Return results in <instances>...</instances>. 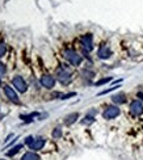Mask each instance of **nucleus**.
Here are the masks:
<instances>
[{"mask_svg":"<svg viewBox=\"0 0 143 160\" xmlns=\"http://www.w3.org/2000/svg\"><path fill=\"white\" fill-rule=\"evenodd\" d=\"M44 146H45V138L39 137V138H36L32 144H29V148L33 151H39L44 148Z\"/></svg>","mask_w":143,"mask_h":160,"instance_id":"9d476101","label":"nucleus"},{"mask_svg":"<svg viewBox=\"0 0 143 160\" xmlns=\"http://www.w3.org/2000/svg\"><path fill=\"white\" fill-rule=\"evenodd\" d=\"M0 160H4V159H0Z\"/></svg>","mask_w":143,"mask_h":160,"instance_id":"a878e982","label":"nucleus"},{"mask_svg":"<svg viewBox=\"0 0 143 160\" xmlns=\"http://www.w3.org/2000/svg\"><path fill=\"white\" fill-rule=\"evenodd\" d=\"M5 53H7V46H5L3 42H0V58H1V56H4Z\"/></svg>","mask_w":143,"mask_h":160,"instance_id":"f3484780","label":"nucleus"},{"mask_svg":"<svg viewBox=\"0 0 143 160\" xmlns=\"http://www.w3.org/2000/svg\"><path fill=\"white\" fill-rule=\"evenodd\" d=\"M78 118H79V113H71V114H68V116L66 117L65 123L66 125H72Z\"/></svg>","mask_w":143,"mask_h":160,"instance_id":"9b49d317","label":"nucleus"},{"mask_svg":"<svg viewBox=\"0 0 143 160\" xmlns=\"http://www.w3.org/2000/svg\"><path fill=\"white\" fill-rule=\"evenodd\" d=\"M12 83H13V85L16 87L17 90H20V92H26V89H28V85H26L25 80L23 79V76H15L13 80H12Z\"/></svg>","mask_w":143,"mask_h":160,"instance_id":"0eeeda50","label":"nucleus"},{"mask_svg":"<svg viewBox=\"0 0 143 160\" xmlns=\"http://www.w3.org/2000/svg\"><path fill=\"white\" fill-rule=\"evenodd\" d=\"M80 46L83 49L84 53H89L93 49V35L91 33H87V34L81 35L80 38Z\"/></svg>","mask_w":143,"mask_h":160,"instance_id":"f03ea898","label":"nucleus"},{"mask_svg":"<svg viewBox=\"0 0 143 160\" xmlns=\"http://www.w3.org/2000/svg\"><path fill=\"white\" fill-rule=\"evenodd\" d=\"M37 116H38V113H30L28 116H20V118L24 121H32L33 117H37Z\"/></svg>","mask_w":143,"mask_h":160,"instance_id":"dca6fc26","label":"nucleus"},{"mask_svg":"<svg viewBox=\"0 0 143 160\" xmlns=\"http://www.w3.org/2000/svg\"><path fill=\"white\" fill-rule=\"evenodd\" d=\"M4 74H5V67L0 63V75H4Z\"/></svg>","mask_w":143,"mask_h":160,"instance_id":"4be33fe9","label":"nucleus"},{"mask_svg":"<svg viewBox=\"0 0 143 160\" xmlns=\"http://www.w3.org/2000/svg\"><path fill=\"white\" fill-rule=\"evenodd\" d=\"M39 83H41V85L45 87V88L51 89V88H54V85H55V79H54L53 76H50V75L45 74V75H42L41 76Z\"/></svg>","mask_w":143,"mask_h":160,"instance_id":"423d86ee","label":"nucleus"},{"mask_svg":"<svg viewBox=\"0 0 143 160\" xmlns=\"http://www.w3.org/2000/svg\"><path fill=\"white\" fill-rule=\"evenodd\" d=\"M21 148H23V144H17V146H15L11 151H8V156H15Z\"/></svg>","mask_w":143,"mask_h":160,"instance_id":"4468645a","label":"nucleus"},{"mask_svg":"<svg viewBox=\"0 0 143 160\" xmlns=\"http://www.w3.org/2000/svg\"><path fill=\"white\" fill-rule=\"evenodd\" d=\"M0 83H1V79H0Z\"/></svg>","mask_w":143,"mask_h":160,"instance_id":"393cba45","label":"nucleus"},{"mask_svg":"<svg viewBox=\"0 0 143 160\" xmlns=\"http://www.w3.org/2000/svg\"><path fill=\"white\" fill-rule=\"evenodd\" d=\"M4 93H5V96H7L8 98H9L11 101H13V102H19V97H17V93L15 92L13 89H12V87L9 85H4Z\"/></svg>","mask_w":143,"mask_h":160,"instance_id":"1a4fd4ad","label":"nucleus"},{"mask_svg":"<svg viewBox=\"0 0 143 160\" xmlns=\"http://www.w3.org/2000/svg\"><path fill=\"white\" fill-rule=\"evenodd\" d=\"M120 114V108L118 106H114V105H112V106H108L106 109L104 110V113H102V117H104L105 119H113L115 117Z\"/></svg>","mask_w":143,"mask_h":160,"instance_id":"39448f33","label":"nucleus"},{"mask_svg":"<svg viewBox=\"0 0 143 160\" xmlns=\"http://www.w3.org/2000/svg\"><path fill=\"white\" fill-rule=\"evenodd\" d=\"M57 77L62 84H68L70 81H71V79H72L71 72L65 67H60V68H58L57 70Z\"/></svg>","mask_w":143,"mask_h":160,"instance_id":"7ed1b4c3","label":"nucleus"},{"mask_svg":"<svg viewBox=\"0 0 143 160\" xmlns=\"http://www.w3.org/2000/svg\"><path fill=\"white\" fill-rule=\"evenodd\" d=\"M63 56H65L72 66H79L81 63V60H83L80 54L76 53V51L72 50V49H67V50L63 51Z\"/></svg>","mask_w":143,"mask_h":160,"instance_id":"f257e3e1","label":"nucleus"},{"mask_svg":"<svg viewBox=\"0 0 143 160\" xmlns=\"http://www.w3.org/2000/svg\"><path fill=\"white\" fill-rule=\"evenodd\" d=\"M129 110H130V113H131V116H134V117L142 116L143 114V104L139 100H134L130 102Z\"/></svg>","mask_w":143,"mask_h":160,"instance_id":"20e7f679","label":"nucleus"},{"mask_svg":"<svg viewBox=\"0 0 143 160\" xmlns=\"http://www.w3.org/2000/svg\"><path fill=\"white\" fill-rule=\"evenodd\" d=\"M21 160H39V156L34 152H25L23 155Z\"/></svg>","mask_w":143,"mask_h":160,"instance_id":"ddd939ff","label":"nucleus"},{"mask_svg":"<svg viewBox=\"0 0 143 160\" xmlns=\"http://www.w3.org/2000/svg\"><path fill=\"white\" fill-rule=\"evenodd\" d=\"M138 97H139V98H142V100H143V93H138Z\"/></svg>","mask_w":143,"mask_h":160,"instance_id":"b1692460","label":"nucleus"},{"mask_svg":"<svg viewBox=\"0 0 143 160\" xmlns=\"http://www.w3.org/2000/svg\"><path fill=\"white\" fill-rule=\"evenodd\" d=\"M34 139H36L34 137H32V135H29V137H26V139H25V144H28V146H29V144H32L33 142H34Z\"/></svg>","mask_w":143,"mask_h":160,"instance_id":"6ab92c4d","label":"nucleus"},{"mask_svg":"<svg viewBox=\"0 0 143 160\" xmlns=\"http://www.w3.org/2000/svg\"><path fill=\"white\" fill-rule=\"evenodd\" d=\"M71 96H75V93H67V95H63L62 98H70Z\"/></svg>","mask_w":143,"mask_h":160,"instance_id":"5701e85b","label":"nucleus"},{"mask_svg":"<svg viewBox=\"0 0 143 160\" xmlns=\"http://www.w3.org/2000/svg\"><path fill=\"white\" fill-rule=\"evenodd\" d=\"M51 135H53L54 139H57V138H60L62 137V129L60 127H55L53 130V132H51Z\"/></svg>","mask_w":143,"mask_h":160,"instance_id":"2eb2a0df","label":"nucleus"},{"mask_svg":"<svg viewBox=\"0 0 143 160\" xmlns=\"http://www.w3.org/2000/svg\"><path fill=\"white\" fill-rule=\"evenodd\" d=\"M110 55H112V51L106 45H101L99 47V50H97V56L100 59H108Z\"/></svg>","mask_w":143,"mask_h":160,"instance_id":"6e6552de","label":"nucleus"},{"mask_svg":"<svg viewBox=\"0 0 143 160\" xmlns=\"http://www.w3.org/2000/svg\"><path fill=\"white\" fill-rule=\"evenodd\" d=\"M118 87H112V88H109V89H105V90H102V92H100L99 95H106V93H109V92H112V90H114V89H117Z\"/></svg>","mask_w":143,"mask_h":160,"instance_id":"412c9836","label":"nucleus"},{"mask_svg":"<svg viewBox=\"0 0 143 160\" xmlns=\"http://www.w3.org/2000/svg\"><path fill=\"white\" fill-rule=\"evenodd\" d=\"M110 80H112V79H110V77H106V79H102V80L97 81V83H96V85H102V84L108 83V81H110Z\"/></svg>","mask_w":143,"mask_h":160,"instance_id":"aec40b11","label":"nucleus"},{"mask_svg":"<svg viewBox=\"0 0 143 160\" xmlns=\"http://www.w3.org/2000/svg\"><path fill=\"white\" fill-rule=\"evenodd\" d=\"M112 101L115 102V104H123V102H126V97H125L123 93H120V95H114L112 97Z\"/></svg>","mask_w":143,"mask_h":160,"instance_id":"f8f14e48","label":"nucleus"},{"mask_svg":"<svg viewBox=\"0 0 143 160\" xmlns=\"http://www.w3.org/2000/svg\"><path fill=\"white\" fill-rule=\"evenodd\" d=\"M81 122H83V123H88V125H89V123L95 122V118H93L92 116H86V117H84V119L81 121Z\"/></svg>","mask_w":143,"mask_h":160,"instance_id":"a211bd4d","label":"nucleus"}]
</instances>
